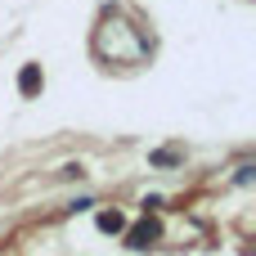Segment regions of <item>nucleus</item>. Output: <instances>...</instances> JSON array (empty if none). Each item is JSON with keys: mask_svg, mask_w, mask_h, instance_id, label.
Masks as SVG:
<instances>
[{"mask_svg": "<svg viewBox=\"0 0 256 256\" xmlns=\"http://www.w3.org/2000/svg\"><path fill=\"white\" fill-rule=\"evenodd\" d=\"M158 238V225H140V230H130V248H148Z\"/></svg>", "mask_w": 256, "mask_h": 256, "instance_id": "nucleus-1", "label": "nucleus"}, {"mask_svg": "<svg viewBox=\"0 0 256 256\" xmlns=\"http://www.w3.org/2000/svg\"><path fill=\"white\" fill-rule=\"evenodd\" d=\"M18 86H22L27 94H32V90L40 86V72H36V68H22V76H18Z\"/></svg>", "mask_w": 256, "mask_h": 256, "instance_id": "nucleus-3", "label": "nucleus"}, {"mask_svg": "<svg viewBox=\"0 0 256 256\" xmlns=\"http://www.w3.org/2000/svg\"><path fill=\"white\" fill-rule=\"evenodd\" d=\"M99 230H108V234H117V230H126V220H122L117 212H104V216H99Z\"/></svg>", "mask_w": 256, "mask_h": 256, "instance_id": "nucleus-2", "label": "nucleus"}]
</instances>
